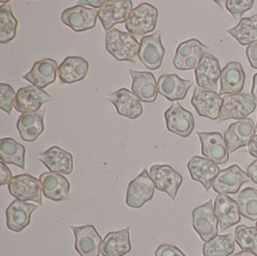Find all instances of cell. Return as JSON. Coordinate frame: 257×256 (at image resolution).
Returning <instances> with one entry per match:
<instances>
[{"instance_id":"6da1fadb","label":"cell","mask_w":257,"mask_h":256,"mask_svg":"<svg viewBox=\"0 0 257 256\" xmlns=\"http://www.w3.org/2000/svg\"><path fill=\"white\" fill-rule=\"evenodd\" d=\"M105 48L107 52L117 61L136 63L140 44L128 32L112 29L106 33Z\"/></svg>"},{"instance_id":"7a4b0ae2","label":"cell","mask_w":257,"mask_h":256,"mask_svg":"<svg viewBox=\"0 0 257 256\" xmlns=\"http://www.w3.org/2000/svg\"><path fill=\"white\" fill-rule=\"evenodd\" d=\"M157 19V9L150 3L143 2L129 13L125 28L131 35L144 38L155 30Z\"/></svg>"},{"instance_id":"3957f363","label":"cell","mask_w":257,"mask_h":256,"mask_svg":"<svg viewBox=\"0 0 257 256\" xmlns=\"http://www.w3.org/2000/svg\"><path fill=\"white\" fill-rule=\"evenodd\" d=\"M256 109V103L251 94L245 93L226 94L222 98L221 115L218 119L222 122L227 119H243L253 113Z\"/></svg>"},{"instance_id":"277c9868","label":"cell","mask_w":257,"mask_h":256,"mask_svg":"<svg viewBox=\"0 0 257 256\" xmlns=\"http://www.w3.org/2000/svg\"><path fill=\"white\" fill-rule=\"evenodd\" d=\"M211 48L204 46L198 39H190L182 42L176 48L174 66L176 70L196 69L202 58L209 54Z\"/></svg>"},{"instance_id":"5b68a950","label":"cell","mask_w":257,"mask_h":256,"mask_svg":"<svg viewBox=\"0 0 257 256\" xmlns=\"http://www.w3.org/2000/svg\"><path fill=\"white\" fill-rule=\"evenodd\" d=\"M156 187L150 173L144 170L136 178L129 182L125 202L131 208H141L152 199Z\"/></svg>"},{"instance_id":"8992f818","label":"cell","mask_w":257,"mask_h":256,"mask_svg":"<svg viewBox=\"0 0 257 256\" xmlns=\"http://www.w3.org/2000/svg\"><path fill=\"white\" fill-rule=\"evenodd\" d=\"M10 194L16 199L23 201H34L39 205H43L42 192L43 187L41 181L32 175H24L13 176L8 184Z\"/></svg>"},{"instance_id":"52a82bcc","label":"cell","mask_w":257,"mask_h":256,"mask_svg":"<svg viewBox=\"0 0 257 256\" xmlns=\"http://www.w3.org/2000/svg\"><path fill=\"white\" fill-rule=\"evenodd\" d=\"M193 227L203 242H209L218 235V218L214 212L212 200L193 210Z\"/></svg>"},{"instance_id":"ba28073f","label":"cell","mask_w":257,"mask_h":256,"mask_svg":"<svg viewBox=\"0 0 257 256\" xmlns=\"http://www.w3.org/2000/svg\"><path fill=\"white\" fill-rule=\"evenodd\" d=\"M150 175L158 191L165 192L175 200L177 192L182 184L183 177L170 165L155 164L151 167Z\"/></svg>"},{"instance_id":"9c48e42d","label":"cell","mask_w":257,"mask_h":256,"mask_svg":"<svg viewBox=\"0 0 257 256\" xmlns=\"http://www.w3.org/2000/svg\"><path fill=\"white\" fill-rule=\"evenodd\" d=\"M98 14L99 10L78 4L64 10L61 21L74 32H84L94 28Z\"/></svg>"},{"instance_id":"30bf717a","label":"cell","mask_w":257,"mask_h":256,"mask_svg":"<svg viewBox=\"0 0 257 256\" xmlns=\"http://www.w3.org/2000/svg\"><path fill=\"white\" fill-rule=\"evenodd\" d=\"M191 104L199 116L216 120L219 119L221 115L222 98L216 92L205 90L198 86L195 88Z\"/></svg>"},{"instance_id":"8fae6325","label":"cell","mask_w":257,"mask_h":256,"mask_svg":"<svg viewBox=\"0 0 257 256\" xmlns=\"http://www.w3.org/2000/svg\"><path fill=\"white\" fill-rule=\"evenodd\" d=\"M167 129L180 137H189L195 128L193 114L177 102H174L165 112Z\"/></svg>"},{"instance_id":"7c38bea8","label":"cell","mask_w":257,"mask_h":256,"mask_svg":"<svg viewBox=\"0 0 257 256\" xmlns=\"http://www.w3.org/2000/svg\"><path fill=\"white\" fill-rule=\"evenodd\" d=\"M201 144V153L217 165L225 164L229 159V151L220 132H197Z\"/></svg>"},{"instance_id":"4fadbf2b","label":"cell","mask_w":257,"mask_h":256,"mask_svg":"<svg viewBox=\"0 0 257 256\" xmlns=\"http://www.w3.org/2000/svg\"><path fill=\"white\" fill-rule=\"evenodd\" d=\"M75 237V250L80 256H99L102 239L93 224L70 226Z\"/></svg>"},{"instance_id":"5bb4252c","label":"cell","mask_w":257,"mask_h":256,"mask_svg":"<svg viewBox=\"0 0 257 256\" xmlns=\"http://www.w3.org/2000/svg\"><path fill=\"white\" fill-rule=\"evenodd\" d=\"M131 0H106L100 8L98 19L106 32L118 24H125L129 13L133 9Z\"/></svg>"},{"instance_id":"9a60e30c","label":"cell","mask_w":257,"mask_h":256,"mask_svg":"<svg viewBox=\"0 0 257 256\" xmlns=\"http://www.w3.org/2000/svg\"><path fill=\"white\" fill-rule=\"evenodd\" d=\"M249 180V176L238 165H232L220 171L213 181L212 188L218 194L236 195L242 185Z\"/></svg>"},{"instance_id":"2e32d148","label":"cell","mask_w":257,"mask_h":256,"mask_svg":"<svg viewBox=\"0 0 257 256\" xmlns=\"http://www.w3.org/2000/svg\"><path fill=\"white\" fill-rule=\"evenodd\" d=\"M165 48L160 33L146 36L141 39L138 58L149 70H158L163 62Z\"/></svg>"},{"instance_id":"e0dca14e","label":"cell","mask_w":257,"mask_h":256,"mask_svg":"<svg viewBox=\"0 0 257 256\" xmlns=\"http://www.w3.org/2000/svg\"><path fill=\"white\" fill-rule=\"evenodd\" d=\"M53 97L41 88L28 86L19 89L15 109L19 113H29L40 111L42 105L52 101Z\"/></svg>"},{"instance_id":"ac0fdd59","label":"cell","mask_w":257,"mask_h":256,"mask_svg":"<svg viewBox=\"0 0 257 256\" xmlns=\"http://www.w3.org/2000/svg\"><path fill=\"white\" fill-rule=\"evenodd\" d=\"M255 125L251 118L245 117L229 124L224 133V140L226 142L228 151L233 153L240 148L248 145L249 141L254 136Z\"/></svg>"},{"instance_id":"d6986e66","label":"cell","mask_w":257,"mask_h":256,"mask_svg":"<svg viewBox=\"0 0 257 256\" xmlns=\"http://www.w3.org/2000/svg\"><path fill=\"white\" fill-rule=\"evenodd\" d=\"M105 98L116 107L119 116H125L129 119H136L143 114L140 99L126 88H121L114 93H109Z\"/></svg>"},{"instance_id":"ffe728a7","label":"cell","mask_w":257,"mask_h":256,"mask_svg":"<svg viewBox=\"0 0 257 256\" xmlns=\"http://www.w3.org/2000/svg\"><path fill=\"white\" fill-rule=\"evenodd\" d=\"M188 171L193 180L199 182L206 192L210 190L213 181L220 173L218 165L210 159L200 156H193L187 164Z\"/></svg>"},{"instance_id":"44dd1931","label":"cell","mask_w":257,"mask_h":256,"mask_svg":"<svg viewBox=\"0 0 257 256\" xmlns=\"http://www.w3.org/2000/svg\"><path fill=\"white\" fill-rule=\"evenodd\" d=\"M221 66L219 60L212 54L205 55L195 69L196 81L198 86L216 92L218 89V80L221 77Z\"/></svg>"},{"instance_id":"7402d4cb","label":"cell","mask_w":257,"mask_h":256,"mask_svg":"<svg viewBox=\"0 0 257 256\" xmlns=\"http://www.w3.org/2000/svg\"><path fill=\"white\" fill-rule=\"evenodd\" d=\"M58 63L54 59L46 58L37 61L32 69L22 76L36 87L44 89L56 81Z\"/></svg>"},{"instance_id":"603a6c76","label":"cell","mask_w":257,"mask_h":256,"mask_svg":"<svg viewBox=\"0 0 257 256\" xmlns=\"http://www.w3.org/2000/svg\"><path fill=\"white\" fill-rule=\"evenodd\" d=\"M38 205L15 199L6 209L7 227L14 232H21L31 222V215L38 209Z\"/></svg>"},{"instance_id":"cb8c5ba5","label":"cell","mask_w":257,"mask_h":256,"mask_svg":"<svg viewBox=\"0 0 257 256\" xmlns=\"http://www.w3.org/2000/svg\"><path fill=\"white\" fill-rule=\"evenodd\" d=\"M129 73L132 77L131 90L135 95L143 102H154L158 94V84L154 74L149 71L133 70H129Z\"/></svg>"},{"instance_id":"d4e9b609","label":"cell","mask_w":257,"mask_h":256,"mask_svg":"<svg viewBox=\"0 0 257 256\" xmlns=\"http://www.w3.org/2000/svg\"><path fill=\"white\" fill-rule=\"evenodd\" d=\"M38 159L53 173L63 175H70L73 171L72 154L57 146L51 147L46 152L39 154Z\"/></svg>"},{"instance_id":"484cf974","label":"cell","mask_w":257,"mask_h":256,"mask_svg":"<svg viewBox=\"0 0 257 256\" xmlns=\"http://www.w3.org/2000/svg\"><path fill=\"white\" fill-rule=\"evenodd\" d=\"M214 212L219 220L221 232H223L241 221L238 203L226 194H220L216 198L214 203Z\"/></svg>"},{"instance_id":"4316f807","label":"cell","mask_w":257,"mask_h":256,"mask_svg":"<svg viewBox=\"0 0 257 256\" xmlns=\"http://www.w3.org/2000/svg\"><path fill=\"white\" fill-rule=\"evenodd\" d=\"M158 93L170 101L182 100L186 97L190 88L193 86V81L180 78L178 75L162 74L158 78Z\"/></svg>"},{"instance_id":"83f0119b","label":"cell","mask_w":257,"mask_h":256,"mask_svg":"<svg viewBox=\"0 0 257 256\" xmlns=\"http://www.w3.org/2000/svg\"><path fill=\"white\" fill-rule=\"evenodd\" d=\"M43 187V194L46 198L53 201H63L69 198L70 181L63 175L48 172L40 176Z\"/></svg>"},{"instance_id":"f1b7e54d","label":"cell","mask_w":257,"mask_h":256,"mask_svg":"<svg viewBox=\"0 0 257 256\" xmlns=\"http://www.w3.org/2000/svg\"><path fill=\"white\" fill-rule=\"evenodd\" d=\"M46 109L22 114L18 119L17 128L22 140L27 143L35 142L44 132V116Z\"/></svg>"},{"instance_id":"f546056e","label":"cell","mask_w":257,"mask_h":256,"mask_svg":"<svg viewBox=\"0 0 257 256\" xmlns=\"http://www.w3.org/2000/svg\"><path fill=\"white\" fill-rule=\"evenodd\" d=\"M220 95L234 94L242 92L245 86V74L239 62H229L221 72Z\"/></svg>"},{"instance_id":"4dcf8cb0","label":"cell","mask_w":257,"mask_h":256,"mask_svg":"<svg viewBox=\"0 0 257 256\" xmlns=\"http://www.w3.org/2000/svg\"><path fill=\"white\" fill-rule=\"evenodd\" d=\"M130 226L119 231L107 233L101 244L100 253L102 256H123L131 250Z\"/></svg>"},{"instance_id":"1f68e13d","label":"cell","mask_w":257,"mask_h":256,"mask_svg":"<svg viewBox=\"0 0 257 256\" xmlns=\"http://www.w3.org/2000/svg\"><path fill=\"white\" fill-rule=\"evenodd\" d=\"M89 71V62L81 56H69L59 66L58 75L61 82L72 84L83 80Z\"/></svg>"},{"instance_id":"d6a6232c","label":"cell","mask_w":257,"mask_h":256,"mask_svg":"<svg viewBox=\"0 0 257 256\" xmlns=\"http://www.w3.org/2000/svg\"><path fill=\"white\" fill-rule=\"evenodd\" d=\"M0 159L5 164H12L25 169V148L12 138L0 140Z\"/></svg>"},{"instance_id":"836d02e7","label":"cell","mask_w":257,"mask_h":256,"mask_svg":"<svg viewBox=\"0 0 257 256\" xmlns=\"http://www.w3.org/2000/svg\"><path fill=\"white\" fill-rule=\"evenodd\" d=\"M226 32L234 37L241 46L257 43V15L242 19L239 24Z\"/></svg>"},{"instance_id":"e575fe53","label":"cell","mask_w":257,"mask_h":256,"mask_svg":"<svg viewBox=\"0 0 257 256\" xmlns=\"http://www.w3.org/2000/svg\"><path fill=\"white\" fill-rule=\"evenodd\" d=\"M235 237L229 233L217 235L202 246L203 256H230L235 250Z\"/></svg>"},{"instance_id":"d590c367","label":"cell","mask_w":257,"mask_h":256,"mask_svg":"<svg viewBox=\"0 0 257 256\" xmlns=\"http://www.w3.org/2000/svg\"><path fill=\"white\" fill-rule=\"evenodd\" d=\"M18 33V21L13 14L11 6L4 4L0 6V43L9 44Z\"/></svg>"},{"instance_id":"8d00e7d4","label":"cell","mask_w":257,"mask_h":256,"mask_svg":"<svg viewBox=\"0 0 257 256\" xmlns=\"http://www.w3.org/2000/svg\"><path fill=\"white\" fill-rule=\"evenodd\" d=\"M240 214L249 221H257V190L247 187L236 195Z\"/></svg>"},{"instance_id":"74e56055","label":"cell","mask_w":257,"mask_h":256,"mask_svg":"<svg viewBox=\"0 0 257 256\" xmlns=\"http://www.w3.org/2000/svg\"><path fill=\"white\" fill-rule=\"evenodd\" d=\"M235 241L243 250H250L257 254V228L240 224L235 229Z\"/></svg>"},{"instance_id":"f35d334b","label":"cell","mask_w":257,"mask_h":256,"mask_svg":"<svg viewBox=\"0 0 257 256\" xmlns=\"http://www.w3.org/2000/svg\"><path fill=\"white\" fill-rule=\"evenodd\" d=\"M17 93L10 84H0V108L9 116L12 115L13 107H15Z\"/></svg>"},{"instance_id":"ab89813d","label":"cell","mask_w":257,"mask_h":256,"mask_svg":"<svg viewBox=\"0 0 257 256\" xmlns=\"http://www.w3.org/2000/svg\"><path fill=\"white\" fill-rule=\"evenodd\" d=\"M253 3V0H227L225 1V8L236 21H241L243 15L252 8Z\"/></svg>"},{"instance_id":"60d3db41","label":"cell","mask_w":257,"mask_h":256,"mask_svg":"<svg viewBox=\"0 0 257 256\" xmlns=\"http://www.w3.org/2000/svg\"><path fill=\"white\" fill-rule=\"evenodd\" d=\"M155 256H186L174 244H160L155 252Z\"/></svg>"},{"instance_id":"b9f144b4","label":"cell","mask_w":257,"mask_h":256,"mask_svg":"<svg viewBox=\"0 0 257 256\" xmlns=\"http://www.w3.org/2000/svg\"><path fill=\"white\" fill-rule=\"evenodd\" d=\"M245 55L250 67L257 70V43L247 46L245 49Z\"/></svg>"},{"instance_id":"7bdbcfd3","label":"cell","mask_w":257,"mask_h":256,"mask_svg":"<svg viewBox=\"0 0 257 256\" xmlns=\"http://www.w3.org/2000/svg\"><path fill=\"white\" fill-rule=\"evenodd\" d=\"M12 178V171L6 164L1 161L0 162V185L4 186L6 184H9Z\"/></svg>"},{"instance_id":"ee69618b","label":"cell","mask_w":257,"mask_h":256,"mask_svg":"<svg viewBox=\"0 0 257 256\" xmlns=\"http://www.w3.org/2000/svg\"><path fill=\"white\" fill-rule=\"evenodd\" d=\"M246 175L249 176L250 180L257 184V159L253 161L250 165H248L246 169Z\"/></svg>"},{"instance_id":"f6af8a7d","label":"cell","mask_w":257,"mask_h":256,"mask_svg":"<svg viewBox=\"0 0 257 256\" xmlns=\"http://www.w3.org/2000/svg\"><path fill=\"white\" fill-rule=\"evenodd\" d=\"M247 152L257 159V135H254L247 145Z\"/></svg>"},{"instance_id":"bcb514c9","label":"cell","mask_w":257,"mask_h":256,"mask_svg":"<svg viewBox=\"0 0 257 256\" xmlns=\"http://www.w3.org/2000/svg\"><path fill=\"white\" fill-rule=\"evenodd\" d=\"M79 5L83 6H91L93 8H101L104 4V1H100V0H80L78 1Z\"/></svg>"},{"instance_id":"7dc6e473","label":"cell","mask_w":257,"mask_h":256,"mask_svg":"<svg viewBox=\"0 0 257 256\" xmlns=\"http://www.w3.org/2000/svg\"><path fill=\"white\" fill-rule=\"evenodd\" d=\"M251 95L256 103L257 107V73H255L253 75V78H252V88H251Z\"/></svg>"},{"instance_id":"c3c4849f","label":"cell","mask_w":257,"mask_h":256,"mask_svg":"<svg viewBox=\"0 0 257 256\" xmlns=\"http://www.w3.org/2000/svg\"><path fill=\"white\" fill-rule=\"evenodd\" d=\"M230 256H257L256 253L250 251V250H242L240 252H237L235 254H231Z\"/></svg>"},{"instance_id":"681fc988","label":"cell","mask_w":257,"mask_h":256,"mask_svg":"<svg viewBox=\"0 0 257 256\" xmlns=\"http://www.w3.org/2000/svg\"><path fill=\"white\" fill-rule=\"evenodd\" d=\"M255 131H256V133H257V122H256V127H255Z\"/></svg>"},{"instance_id":"f907efd6","label":"cell","mask_w":257,"mask_h":256,"mask_svg":"<svg viewBox=\"0 0 257 256\" xmlns=\"http://www.w3.org/2000/svg\"><path fill=\"white\" fill-rule=\"evenodd\" d=\"M255 227L257 228V221H256V224H255Z\"/></svg>"}]
</instances>
